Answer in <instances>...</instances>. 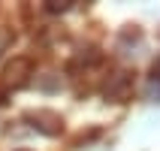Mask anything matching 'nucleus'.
<instances>
[{"mask_svg": "<svg viewBox=\"0 0 160 151\" xmlns=\"http://www.w3.org/2000/svg\"><path fill=\"white\" fill-rule=\"evenodd\" d=\"M27 121H33V127H39L42 133H52V136L61 130V118L54 115V112H30Z\"/></svg>", "mask_w": 160, "mask_h": 151, "instance_id": "3", "label": "nucleus"}, {"mask_svg": "<svg viewBox=\"0 0 160 151\" xmlns=\"http://www.w3.org/2000/svg\"><path fill=\"white\" fill-rule=\"evenodd\" d=\"M27 76H30V61H27V58H15V61L3 70V82L12 85V88H21L27 82Z\"/></svg>", "mask_w": 160, "mask_h": 151, "instance_id": "2", "label": "nucleus"}, {"mask_svg": "<svg viewBox=\"0 0 160 151\" xmlns=\"http://www.w3.org/2000/svg\"><path fill=\"white\" fill-rule=\"evenodd\" d=\"M130 94H133V76H130V73H115V76H109V82H106V97L109 100L124 103Z\"/></svg>", "mask_w": 160, "mask_h": 151, "instance_id": "1", "label": "nucleus"}]
</instances>
